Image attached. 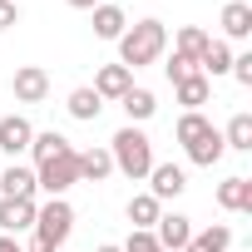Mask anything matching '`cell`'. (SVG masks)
Instances as JSON below:
<instances>
[{"label": "cell", "instance_id": "6da1fadb", "mask_svg": "<svg viewBox=\"0 0 252 252\" xmlns=\"http://www.w3.org/2000/svg\"><path fill=\"white\" fill-rule=\"evenodd\" d=\"M163 45H168V30L163 20H139L119 35V64L124 69H144V64H158L163 60Z\"/></svg>", "mask_w": 252, "mask_h": 252}, {"label": "cell", "instance_id": "7a4b0ae2", "mask_svg": "<svg viewBox=\"0 0 252 252\" xmlns=\"http://www.w3.org/2000/svg\"><path fill=\"white\" fill-rule=\"evenodd\" d=\"M109 158H114V168H119L124 178L144 183L149 168H154V144H149V134L139 129V124H124V129L109 139Z\"/></svg>", "mask_w": 252, "mask_h": 252}, {"label": "cell", "instance_id": "3957f363", "mask_svg": "<svg viewBox=\"0 0 252 252\" xmlns=\"http://www.w3.org/2000/svg\"><path fill=\"white\" fill-rule=\"evenodd\" d=\"M69 232H74V208L64 203V198H50V203H40L35 208V237L40 242H50L55 252L69 242Z\"/></svg>", "mask_w": 252, "mask_h": 252}, {"label": "cell", "instance_id": "277c9868", "mask_svg": "<svg viewBox=\"0 0 252 252\" xmlns=\"http://www.w3.org/2000/svg\"><path fill=\"white\" fill-rule=\"evenodd\" d=\"M74 183H79V163H74V149L35 168V193H50V198H64V193H69Z\"/></svg>", "mask_w": 252, "mask_h": 252}, {"label": "cell", "instance_id": "5b68a950", "mask_svg": "<svg viewBox=\"0 0 252 252\" xmlns=\"http://www.w3.org/2000/svg\"><path fill=\"white\" fill-rule=\"evenodd\" d=\"M10 94H15V104H45V94H50V74H45L40 64H20L15 79H10Z\"/></svg>", "mask_w": 252, "mask_h": 252}, {"label": "cell", "instance_id": "8992f818", "mask_svg": "<svg viewBox=\"0 0 252 252\" xmlns=\"http://www.w3.org/2000/svg\"><path fill=\"white\" fill-rule=\"evenodd\" d=\"M30 139H35V129H30L25 114H5L0 119V154H10V163L20 154H30Z\"/></svg>", "mask_w": 252, "mask_h": 252}, {"label": "cell", "instance_id": "52a82bcc", "mask_svg": "<svg viewBox=\"0 0 252 252\" xmlns=\"http://www.w3.org/2000/svg\"><path fill=\"white\" fill-rule=\"evenodd\" d=\"M154 237H158V247H163V252H183V247H188V237H193V218H183V213H158Z\"/></svg>", "mask_w": 252, "mask_h": 252}, {"label": "cell", "instance_id": "ba28073f", "mask_svg": "<svg viewBox=\"0 0 252 252\" xmlns=\"http://www.w3.org/2000/svg\"><path fill=\"white\" fill-rule=\"evenodd\" d=\"M35 198H0V232H30L35 227Z\"/></svg>", "mask_w": 252, "mask_h": 252}, {"label": "cell", "instance_id": "9c48e42d", "mask_svg": "<svg viewBox=\"0 0 252 252\" xmlns=\"http://www.w3.org/2000/svg\"><path fill=\"white\" fill-rule=\"evenodd\" d=\"M183 188H188V173H183L178 163H154V168H149V193H154L158 203L178 198Z\"/></svg>", "mask_w": 252, "mask_h": 252}, {"label": "cell", "instance_id": "30bf717a", "mask_svg": "<svg viewBox=\"0 0 252 252\" xmlns=\"http://www.w3.org/2000/svg\"><path fill=\"white\" fill-rule=\"evenodd\" d=\"M129 89H134V69H124V64H104L94 74V94L99 99H124Z\"/></svg>", "mask_w": 252, "mask_h": 252}, {"label": "cell", "instance_id": "8fae6325", "mask_svg": "<svg viewBox=\"0 0 252 252\" xmlns=\"http://www.w3.org/2000/svg\"><path fill=\"white\" fill-rule=\"evenodd\" d=\"M173 94H178L183 114H203V104L213 99V79H203V74H188V79H178V84H173Z\"/></svg>", "mask_w": 252, "mask_h": 252}, {"label": "cell", "instance_id": "7c38bea8", "mask_svg": "<svg viewBox=\"0 0 252 252\" xmlns=\"http://www.w3.org/2000/svg\"><path fill=\"white\" fill-rule=\"evenodd\" d=\"M74 163H79V183H104L114 173L109 149H74Z\"/></svg>", "mask_w": 252, "mask_h": 252}, {"label": "cell", "instance_id": "4fadbf2b", "mask_svg": "<svg viewBox=\"0 0 252 252\" xmlns=\"http://www.w3.org/2000/svg\"><path fill=\"white\" fill-rule=\"evenodd\" d=\"M89 15H94V35H99V40H119L124 30H129V15H124V5H109V0H99Z\"/></svg>", "mask_w": 252, "mask_h": 252}, {"label": "cell", "instance_id": "5bb4252c", "mask_svg": "<svg viewBox=\"0 0 252 252\" xmlns=\"http://www.w3.org/2000/svg\"><path fill=\"white\" fill-rule=\"evenodd\" d=\"M218 203H222L227 213H252V178L232 173L227 183H218Z\"/></svg>", "mask_w": 252, "mask_h": 252}, {"label": "cell", "instance_id": "9a60e30c", "mask_svg": "<svg viewBox=\"0 0 252 252\" xmlns=\"http://www.w3.org/2000/svg\"><path fill=\"white\" fill-rule=\"evenodd\" d=\"M0 198H35V168L25 163L0 168Z\"/></svg>", "mask_w": 252, "mask_h": 252}, {"label": "cell", "instance_id": "2e32d148", "mask_svg": "<svg viewBox=\"0 0 252 252\" xmlns=\"http://www.w3.org/2000/svg\"><path fill=\"white\" fill-rule=\"evenodd\" d=\"M222 35L227 40H247L252 35V5L247 0H227L222 5Z\"/></svg>", "mask_w": 252, "mask_h": 252}, {"label": "cell", "instance_id": "e0dca14e", "mask_svg": "<svg viewBox=\"0 0 252 252\" xmlns=\"http://www.w3.org/2000/svg\"><path fill=\"white\" fill-rule=\"evenodd\" d=\"M227 69H232L227 40H208V50L198 55V74H203V79H218V74H227Z\"/></svg>", "mask_w": 252, "mask_h": 252}, {"label": "cell", "instance_id": "ac0fdd59", "mask_svg": "<svg viewBox=\"0 0 252 252\" xmlns=\"http://www.w3.org/2000/svg\"><path fill=\"white\" fill-rule=\"evenodd\" d=\"M227 247H232V227H227V222H213V227L193 232L183 252H227Z\"/></svg>", "mask_w": 252, "mask_h": 252}, {"label": "cell", "instance_id": "d6986e66", "mask_svg": "<svg viewBox=\"0 0 252 252\" xmlns=\"http://www.w3.org/2000/svg\"><path fill=\"white\" fill-rule=\"evenodd\" d=\"M69 149H74V144H69L64 134H55V129H45V134L30 139V158H35V168L50 163V158H60V154H69Z\"/></svg>", "mask_w": 252, "mask_h": 252}, {"label": "cell", "instance_id": "ffe728a7", "mask_svg": "<svg viewBox=\"0 0 252 252\" xmlns=\"http://www.w3.org/2000/svg\"><path fill=\"white\" fill-rule=\"evenodd\" d=\"M222 154H227V144H222V134H218V129H208L198 144H188V158H193L198 168H213V163H222Z\"/></svg>", "mask_w": 252, "mask_h": 252}, {"label": "cell", "instance_id": "44dd1931", "mask_svg": "<svg viewBox=\"0 0 252 252\" xmlns=\"http://www.w3.org/2000/svg\"><path fill=\"white\" fill-rule=\"evenodd\" d=\"M64 104H69V114H74L79 124H94V119L104 114V99H99L89 84H84V89H69V99H64Z\"/></svg>", "mask_w": 252, "mask_h": 252}, {"label": "cell", "instance_id": "7402d4cb", "mask_svg": "<svg viewBox=\"0 0 252 252\" xmlns=\"http://www.w3.org/2000/svg\"><path fill=\"white\" fill-rule=\"evenodd\" d=\"M158 213H163V203H158L154 193H134V198H129V222H134V227H144V232H154V222H158Z\"/></svg>", "mask_w": 252, "mask_h": 252}, {"label": "cell", "instance_id": "603a6c76", "mask_svg": "<svg viewBox=\"0 0 252 252\" xmlns=\"http://www.w3.org/2000/svg\"><path fill=\"white\" fill-rule=\"evenodd\" d=\"M124 104V114H129V124H144V119H154V109H158V99H154V89H129V94H124L119 99Z\"/></svg>", "mask_w": 252, "mask_h": 252}, {"label": "cell", "instance_id": "cb8c5ba5", "mask_svg": "<svg viewBox=\"0 0 252 252\" xmlns=\"http://www.w3.org/2000/svg\"><path fill=\"white\" fill-rule=\"evenodd\" d=\"M222 144H227V149H237V154H252V114H232V119H227Z\"/></svg>", "mask_w": 252, "mask_h": 252}, {"label": "cell", "instance_id": "d4e9b609", "mask_svg": "<svg viewBox=\"0 0 252 252\" xmlns=\"http://www.w3.org/2000/svg\"><path fill=\"white\" fill-rule=\"evenodd\" d=\"M208 40H213V35H203L198 25H183V30H178V40H173V50H178V55H188V60H198V55L208 50Z\"/></svg>", "mask_w": 252, "mask_h": 252}, {"label": "cell", "instance_id": "484cf974", "mask_svg": "<svg viewBox=\"0 0 252 252\" xmlns=\"http://www.w3.org/2000/svg\"><path fill=\"white\" fill-rule=\"evenodd\" d=\"M208 129H213V119H203V114H183V119H178V129H173V134H178V144L188 149V144H198V139H203Z\"/></svg>", "mask_w": 252, "mask_h": 252}, {"label": "cell", "instance_id": "4316f807", "mask_svg": "<svg viewBox=\"0 0 252 252\" xmlns=\"http://www.w3.org/2000/svg\"><path fill=\"white\" fill-rule=\"evenodd\" d=\"M163 74H168V79L178 84V79L198 74V60H188V55H178V50H173V55H168V64H163Z\"/></svg>", "mask_w": 252, "mask_h": 252}, {"label": "cell", "instance_id": "83f0119b", "mask_svg": "<svg viewBox=\"0 0 252 252\" xmlns=\"http://www.w3.org/2000/svg\"><path fill=\"white\" fill-rule=\"evenodd\" d=\"M124 252H163V247H158V237H154V232L134 227V232H129V242H124Z\"/></svg>", "mask_w": 252, "mask_h": 252}, {"label": "cell", "instance_id": "f1b7e54d", "mask_svg": "<svg viewBox=\"0 0 252 252\" xmlns=\"http://www.w3.org/2000/svg\"><path fill=\"white\" fill-rule=\"evenodd\" d=\"M227 74H232L242 89H252V50H247V55H232V69H227Z\"/></svg>", "mask_w": 252, "mask_h": 252}, {"label": "cell", "instance_id": "f546056e", "mask_svg": "<svg viewBox=\"0 0 252 252\" xmlns=\"http://www.w3.org/2000/svg\"><path fill=\"white\" fill-rule=\"evenodd\" d=\"M20 25V5L15 0H0V30H15Z\"/></svg>", "mask_w": 252, "mask_h": 252}, {"label": "cell", "instance_id": "4dcf8cb0", "mask_svg": "<svg viewBox=\"0 0 252 252\" xmlns=\"http://www.w3.org/2000/svg\"><path fill=\"white\" fill-rule=\"evenodd\" d=\"M0 252H25V247H20V237H10V232H0Z\"/></svg>", "mask_w": 252, "mask_h": 252}, {"label": "cell", "instance_id": "1f68e13d", "mask_svg": "<svg viewBox=\"0 0 252 252\" xmlns=\"http://www.w3.org/2000/svg\"><path fill=\"white\" fill-rule=\"evenodd\" d=\"M25 252H55V247H50V242H40V237H30V247H25Z\"/></svg>", "mask_w": 252, "mask_h": 252}, {"label": "cell", "instance_id": "d6a6232c", "mask_svg": "<svg viewBox=\"0 0 252 252\" xmlns=\"http://www.w3.org/2000/svg\"><path fill=\"white\" fill-rule=\"evenodd\" d=\"M69 5H74V10H94V5H99V0H69Z\"/></svg>", "mask_w": 252, "mask_h": 252}, {"label": "cell", "instance_id": "836d02e7", "mask_svg": "<svg viewBox=\"0 0 252 252\" xmlns=\"http://www.w3.org/2000/svg\"><path fill=\"white\" fill-rule=\"evenodd\" d=\"M94 252H124V247H119V242H99Z\"/></svg>", "mask_w": 252, "mask_h": 252}]
</instances>
